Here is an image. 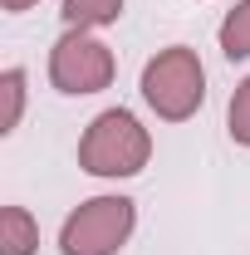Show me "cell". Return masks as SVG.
I'll return each mask as SVG.
<instances>
[{"instance_id": "obj_1", "label": "cell", "mask_w": 250, "mask_h": 255, "mask_svg": "<svg viewBox=\"0 0 250 255\" xmlns=\"http://www.w3.org/2000/svg\"><path fill=\"white\" fill-rule=\"evenodd\" d=\"M152 157V132L127 108H103L79 137V167L94 177H137Z\"/></svg>"}, {"instance_id": "obj_2", "label": "cell", "mask_w": 250, "mask_h": 255, "mask_svg": "<svg viewBox=\"0 0 250 255\" xmlns=\"http://www.w3.org/2000/svg\"><path fill=\"white\" fill-rule=\"evenodd\" d=\"M142 103L167 123H187L206 103V69L187 44H167L142 64Z\"/></svg>"}, {"instance_id": "obj_3", "label": "cell", "mask_w": 250, "mask_h": 255, "mask_svg": "<svg viewBox=\"0 0 250 255\" xmlns=\"http://www.w3.org/2000/svg\"><path fill=\"white\" fill-rule=\"evenodd\" d=\"M137 226V201L132 196H89L79 201L59 226L64 255H118Z\"/></svg>"}, {"instance_id": "obj_4", "label": "cell", "mask_w": 250, "mask_h": 255, "mask_svg": "<svg viewBox=\"0 0 250 255\" xmlns=\"http://www.w3.org/2000/svg\"><path fill=\"white\" fill-rule=\"evenodd\" d=\"M113 74H118L113 49L94 30H64L49 49V79L59 94H103Z\"/></svg>"}, {"instance_id": "obj_5", "label": "cell", "mask_w": 250, "mask_h": 255, "mask_svg": "<svg viewBox=\"0 0 250 255\" xmlns=\"http://www.w3.org/2000/svg\"><path fill=\"white\" fill-rule=\"evenodd\" d=\"M39 251V226L25 206L0 211V255H34Z\"/></svg>"}, {"instance_id": "obj_6", "label": "cell", "mask_w": 250, "mask_h": 255, "mask_svg": "<svg viewBox=\"0 0 250 255\" xmlns=\"http://www.w3.org/2000/svg\"><path fill=\"white\" fill-rule=\"evenodd\" d=\"M59 15L69 30H103L123 15V0H64Z\"/></svg>"}, {"instance_id": "obj_7", "label": "cell", "mask_w": 250, "mask_h": 255, "mask_svg": "<svg viewBox=\"0 0 250 255\" xmlns=\"http://www.w3.org/2000/svg\"><path fill=\"white\" fill-rule=\"evenodd\" d=\"M216 39H221V54L226 59H250V0H241L236 10H226Z\"/></svg>"}, {"instance_id": "obj_8", "label": "cell", "mask_w": 250, "mask_h": 255, "mask_svg": "<svg viewBox=\"0 0 250 255\" xmlns=\"http://www.w3.org/2000/svg\"><path fill=\"white\" fill-rule=\"evenodd\" d=\"M25 113V69H5L0 74V132H15Z\"/></svg>"}, {"instance_id": "obj_9", "label": "cell", "mask_w": 250, "mask_h": 255, "mask_svg": "<svg viewBox=\"0 0 250 255\" xmlns=\"http://www.w3.org/2000/svg\"><path fill=\"white\" fill-rule=\"evenodd\" d=\"M226 132H231V142L250 147V79H241V84H236V94H231V108H226Z\"/></svg>"}, {"instance_id": "obj_10", "label": "cell", "mask_w": 250, "mask_h": 255, "mask_svg": "<svg viewBox=\"0 0 250 255\" xmlns=\"http://www.w3.org/2000/svg\"><path fill=\"white\" fill-rule=\"evenodd\" d=\"M0 5H5V10H10V15H20V10H30L34 0H0Z\"/></svg>"}]
</instances>
